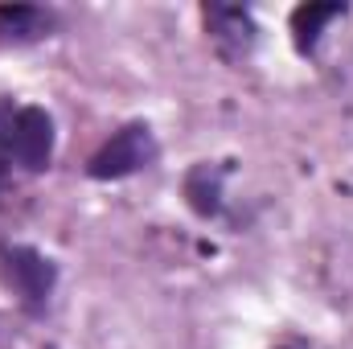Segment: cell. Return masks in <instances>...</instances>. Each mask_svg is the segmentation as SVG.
Wrapping results in <instances>:
<instances>
[{"label": "cell", "instance_id": "9c48e42d", "mask_svg": "<svg viewBox=\"0 0 353 349\" xmlns=\"http://www.w3.org/2000/svg\"><path fill=\"white\" fill-rule=\"evenodd\" d=\"M271 349H308V346H300V341H279V346H271Z\"/></svg>", "mask_w": 353, "mask_h": 349}, {"label": "cell", "instance_id": "8992f818", "mask_svg": "<svg viewBox=\"0 0 353 349\" xmlns=\"http://www.w3.org/2000/svg\"><path fill=\"white\" fill-rule=\"evenodd\" d=\"M62 33V12L54 4L4 0L0 4V46L4 50H33Z\"/></svg>", "mask_w": 353, "mask_h": 349}, {"label": "cell", "instance_id": "277c9868", "mask_svg": "<svg viewBox=\"0 0 353 349\" xmlns=\"http://www.w3.org/2000/svg\"><path fill=\"white\" fill-rule=\"evenodd\" d=\"M8 111V136H12V152L21 177H41L54 169L58 157V119L50 107L41 103H21V99H4Z\"/></svg>", "mask_w": 353, "mask_h": 349}, {"label": "cell", "instance_id": "52a82bcc", "mask_svg": "<svg viewBox=\"0 0 353 349\" xmlns=\"http://www.w3.org/2000/svg\"><path fill=\"white\" fill-rule=\"evenodd\" d=\"M350 12L353 8L345 4V0H304V4H296V8L288 12V37H292L296 58L312 62V58L321 54L329 29L341 25Z\"/></svg>", "mask_w": 353, "mask_h": 349}, {"label": "cell", "instance_id": "5b68a950", "mask_svg": "<svg viewBox=\"0 0 353 349\" xmlns=\"http://www.w3.org/2000/svg\"><path fill=\"white\" fill-rule=\"evenodd\" d=\"M234 161H193L181 177V201L189 206L193 218L201 222H230V185Z\"/></svg>", "mask_w": 353, "mask_h": 349}, {"label": "cell", "instance_id": "3957f363", "mask_svg": "<svg viewBox=\"0 0 353 349\" xmlns=\"http://www.w3.org/2000/svg\"><path fill=\"white\" fill-rule=\"evenodd\" d=\"M197 17H201V33H205L210 50L218 54L222 66L239 70V66H247V62L255 58V50H259V41H263V25H259V17H255L251 4L205 0V4L197 8Z\"/></svg>", "mask_w": 353, "mask_h": 349}, {"label": "cell", "instance_id": "6da1fadb", "mask_svg": "<svg viewBox=\"0 0 353 349\" xmlns=\"http://www.w3.org/2000/svg\"><path fill=\"white\" fill-rule=\"evenodd\" d=\"M0 283L29 321H41L54 308V296L62 283V263L50 251H41L37 243L4 239L0 243Z\"/></svg>", "mask_w": 353, "mask_h": 349}, {"label": "cell", "instance_id": "ba28073f", "mask_svg": "<svg viewBox=\"0 0 353 349\" xmlns=\"http://www.w3.org/2000/svg\"><path fill=\"white\" fill-rule=\"evenodd\" d=\"M25 181L21 177V165H17V152H12V136H8V111H4V99H0V197Z\"/></svg>", "mask_w": 353, "mask_h": 349}, {"label": "cell", "instance_id": "7a4b0ae2", "mask_svg": "<svg viewBox=\"0 0 353 349\" xmlns=\"http://www.w3.org/2000/svg\"><path fill=\"white\" fill-rule=\"evenodd\" d=\"M157 161H161V140H157L152 123L148 119H128L90 152L83 173H87V181L115 185V181H132V177L157 169Z\"/></svg>", "mask_w": 353, "mask_h": 349}]
</instances>
